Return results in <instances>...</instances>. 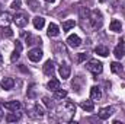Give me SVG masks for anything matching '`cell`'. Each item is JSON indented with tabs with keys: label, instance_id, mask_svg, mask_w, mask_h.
Here are the masks:
<instances>
[{
	"label": "cell",
	"instance_id": "1",
	"mask_svg": "<svg viewBox=\"0 0 125 124\" xmlns=\"http://www.w3.org/2000/svg\"><path fill=\"white\" fill-rule=\"evenodd\" d=\"M74 114H76V104L67 101V102H64V104L57 107V110H55V112L52 115V120L61 121V123H71Z\"/></svg>",
	"mask_w": 125,
	"mask_h": 124
},
{
	"label": "cell",
	"instance_id": "2",
	"mask_svg": "<svg viewBox=\"0 0 125 124\" xmlns=\"http://www.w3.org/2000/svg\"><path fill=\"white\" fill-rule=\"evenodd\" d=\"M89 19H90V25H92L93 29H100L102 28V25H103V16H102L100 10L94 9L93 12H90Z\"/></svg>",
	"mask_w": 125,
	"mask_h": 124
},
{
	"label": "cell",
	"instance_id": "3",
	"mask_svg": "<svg viewBox=\"0 0 125 124\" xmlns=\"http://www.w3.org/2000/svg\"><path fill=\"white\" fill-rule=\"evenodd\" d=\"M86 69L90 72V73H93L94 76H97V74H100L102 72H103V64L99 62V60H89L87 64H86Z\"/></svg>",
	"mask_w": 125,
	"mask_h": 124
},
{
	"label": "cell",
	"instance_id": "4",
	"mask_svg": "<svg viewBox=\"0 0 125 124\" xmlns=\"http://www.w3.org/2000/svg\"><path fill=\"white\" fill-rule=\"evenodd\" d=\"M13 22L16 24V26L23 28V26H26V24H28V15H26L25 12H18V13L13 16Z\"/></svg>",
	"mask_w": 125,
	"mask_h": 124
},
{
	"label": "cell",
	"instance_id": "5",
	"mask_svg": "<svg viewBox=\"0 0 125 124\" xmlns=\"http://www.w3.org/2000/svg\"><path fill=\"white\" fill-rule=\"evenodd\" d=\"M42 56H44V53H42V50H41L39 47H38V48H32V50L28 51V59L33 63L39 62V60L42 59Z\"/></svg>",
	"mask_w": 125,
	"mask_h": 124
},
{
	"label": "cell",
	"instance_id": "6",
	"mask_svg": "<svg viewBox=\"0 0 125 124\" xmlns=\"http://www.w3.org/2000/svg\"><path fill=\"white\" fill-rule=\"evenodd\" d=\"M44 114H45V112H44V108H42L39 104H36L31 111L28 112V115H29L31 118H35V120H36V118H42V117H44Z\"/></svg>",
	"mask_w": 125,
	"mask_h": 124
},
{
	"label": "cell",
	"instance_id": "7",
	"mask_svg": "<svg viewBox=\"0 0 125 124\" xmlns=\"http://www.w3.org/2000/svg\"><path fill=\"white\" fill-rule=\"evenodd\" d=\"M42 70H44V74L52 77V74H54V72H55V64H54V62H52V60L45 62V64L42 66Z\"/></svg>",
	"mask_w": 125,
	"mask_h": 124
},
{
	"label": "cell",
	"instance_id": "8",
	"mask_svg": "<svg viewBox=\"0 0 125 124\" xmlns=\"http://www.w3.org/2000/svg\"><path fill=\"white\" fill-rule=\"evenodd\" d=\"M3 107L9 111H19L22 108V104L19 101H7V102H3Z\"/></svg>",
	"mask_w": 125,
	"mask_h": 124
},
{
	"label": "cell",
	"instance_id": "9",
	"mask_svg": "<svg viewBox=\"0 0 125 124\" xmlns=\"http://www.w3.org/2000/svg\"><path fill=\"white\" fill-rule=\"evenodd\" d=\"M67 42H68V45H70V47H73V48H77V47H80V45H82V39H80V37H79V35H76V34L68 35Z\"/></svg>",
	"mask_w": 125,
	"mask_h": 124
},
{
	"label": "cell",
	"instance_id": "10",
	"mask_svg": "<svg viewBox=\"0 0 125 124\" xmlns=\"http://www.w3.org/2000/svg\"><path fill=\"white\" fill-rule=\"evenodd\" d=\"M112 114H114V108H112V107L100 108V111L97 112V115H99V118H100V120H108Z\"/></svg>",
	"mask_w": 125,
	"mask_h": 124
},
{
	"label": "cell",
	"instance_id": "11",
	"mask_svg": "<svg viewBox=\"0 0 125 124\" xmlns=\"http://www.w3.org/2000/svg\"><path fill=\"white\" fill-rule=\"evenodd\" d=\"M12 21H13V18H12L9 13H6V12H4V13H1V15H0V28H3V29H4V28H7V26L10 25V22H12Z\"/></svg>",
	"mask_w": 125,
	"mask_h": 124
},
{
	"label": "cell",
	"instance_id": "12",
	"mask_svg": "<svg viewBox=\"0 0 125 124\" xmlns=\"http://www.w3.org/2000/svg\"><path fill=\"white\" fill-rule=\"evenodd\" d=\"M21 51H22V44H21V41H16L15 42V51L12 53V56H10V62L15 63L19 57H21Z\"/></svg>",
	"mask_w": 125,
	"mask_h": 124
},
{
	"label": "cell",
	"instance_id": "13",
	"mask_svg": "<svg viewBox=\"0 0 125 124\" xmlns=\"http://www.w3.org/2000/svg\"><path fill=\"white\" fill-rule=\"evenodd\" d=\"M114 54L116 56V59H122L125 56V41H119V44L115 47Z\"/></svg>",
	"mask_w": 125,
	"mask_h": 124
},
{
	"label": "cell",
	"instance_id": "14",
	"mask_svg": "<svg viewBox=\"0 0 125 124\" xmlns=\"http://www.w3.org/2000/svg\"><path fill=\"white\" fill-rule=\"evenodd\" d=\"M58 72H60V76H61L62 79H68V77H70V73H71V69H70L68 64L64 63V64L60 66V70H58Z\"/></svg>",
	"mask_w": 125,
	"mask_h": 124
},
{
	"label": "cell",
	"instance_id": "15",
	"mask_svg": "<svg viewBox=\"0 0 125 124\" xmlns=\"http://www.w3.org/2000/svg\"><path fill=\"white\" fill-rule=\"evenodd\" d=\"M102 98V91H100V88L99 86H92V89H90V99L92 101H99Z\"/></svg>",
	"mask_w": 125,
	"mask_h": 124
},
{
	"label": "cell",
	"instance_id": "16",
	"mask_svg": "<svg viewBox=\"0 0 125 124\" xmlns=\"http://www.w3.org/2000/svg\"><path fill=\"white\" fill-rule=\"evenodd\" d=\"M13 86H15V80H13L12 77H4V79L1 80V88H3L4 91H10Z\"/></svg>",
	"mask_w": 125,
	"mask_h": 124
},
{
	"label": "cell",
	"instance_id": "17",
	"mask_svg": "<svg viewBox=\"0 0 125 124\" xmlns=\"http://www.w3.org/2000/svg\"><path fill=\"white\" fill-rule=\"evenodd\" d=\"M80 107H82L84 111H87V112H92L94 110V104H93V101H90V99L82 101V102H80Z\"/></svg>",
	"mask_w": 125,
	"mask_h": 124
},
{
	"label": "cell",
	"instance_id": "18",
	"mask_svg": "<svg viewBox=\"0 0 125 124\" xmlns=\"http://www.w3.org/2000/svg\"><path fill=\"white\" fill-rule=\"evenodd\" d=\"M32 22H33L35 29H42L44 25H45V19H44L42 16H35V18L32 19Z\"/></svg>",
	"mask_w": 125,
	"mask_h": 124
},
{
	"label": "cell",
	"instance_id": "19",
	"mask_svg": "<svg viewBox=\"0 0 125 124\" xmlns=\"http://www.w3.org/2000/svg\"><path fill=\"white\" fill-rule=\"evenodd\" d=\"M21 112H18V111H12L10 114H7V117H6V121L7 123H15V121H19L21 120Z\"/></svg>",
	"mask_w": 125,
	"mask_h": 124
},
{
	"label": "cell",
	"instance_id": "20",
	"mask_svg": "<svg viewBox=\"0 0 125 124\" xmlns=\"http://www.w3.org/2000/svg\"><path fill=\"white\" fill-rule=\"evenodd\" d=\"M109 29L114 32H121L122 31V24L118 21V19H112L111 25H109Z\"/></svg>",
	"mask_w": 125,
	"mask_h": 124
},
{
	"label": "cell",
	"instance_id": "21",
	"mask_svg": "<svg viewBox=\"0 0 125 124\" xmlns=\"http://www.w3.org/2000/svg\"><path fill=\"white\" fill-rule=\"evenodd\" d=\"M94 53L99 54V56H102V57H108V56H109V50H108V47H105V45H97V47L94 48Z\"/></svg>",
	"mask_w": 125,
	"mask_h": 124
},
{
	"label": "cell",
	"instance_id": "22",
	"mask_svg": "<svg viewBox=\"0 0 125 124\" xmlns=\"http://www.w3.org/2000/svg\"><path fill=\"white\" fill-rule=\"evenodd\" d=\"M47 34H48V37H57V35L60 34V29H58V26H57L55 24H50Z\"/></svg>",
	"mask_w": 125,
	"mask_h": 124
},
{
	"label": "cell",
	"instance_id": "23",
	"mask_svg": "<svg viewBox=\"0 0 125 124\" xmlns=\"http://www.w3.org/2000/svg\"><path fill=\"white\" fill-rule=\"evenodd\" d=\"M48 89H50V91H57V89H60V80H58V79H51V80L48 82Z\"/></svg>",
	"mask_w": 125,
	"mask_h": 124
},
{
	"label": "cell",
	"instance_id": "24",
	"mask_svg": "<svg viewBox=\"0 0 125 124\" xmlns=\"http://www.w3.org/2000/svg\"><path fill=\"white\" fill-rule=\"evenodd\" d=\"M76 26V22L73 21V19H70V21H65V22H62V31H70L71 28H74Z\"/></svg>",
	"mask_w": 125,
	"mask_h": 124
},
{
	"label": "cell",
	"instance_id": "25",
	"mask_svg": "<svg viewBox=\"0 0 125 124\" xmlns=\"http://www.w3.org/2000/svg\"><path fill=\"white\" fill-rule=\"evenodd\" d=\"M23 35L26 37V42H28L29 45H32V44H38V42L41 44V38H36V37H32L31 34H28V35H26V34H23Z\"/></svg>",
	"mask_w": 125,
	"mask_h": 124
},
{
	"label": "cell",
	"instance_id": "26",
	"mask_svg": "<svg viewBox=\"0 0 125 124\" xmlns=\"http://www.w3.org/2000/svg\"><path fill=\"white\" fill-rule=\"evenodd\" d=\"M55 53H57L58 56H61V54H67V50H65V47H64L62 42H57V44H55Z\"/></svg>",
	"mask_w": 125,
	"mask_h": 124
},
{
	"label": "cell",
	"instance_id": "27",
	"mask_svg": "<svg viewBox=\"0 0 125 124\" xmlns=\"http://www.w3.org/2000/svg\"><path fill=\"white\" fill-rule=\"evenodd\" d=\"M67 96V91H64V89H57V91H54V98L55 99H64Z\"/></svg>",
	"mask_w": 125,
	"mask_h": 124
},
{
	"label": "cell",
	"instance_id": "28",
	"mask_svg": "<svg viewBox=\"0 0 125 124\" xmlns=\"http://www.w3.org/2000/svg\"><path fill=\"white\" fill-rule=\"evenodd\" d=\"M111 70H112V73H121V72H122V64L114 62L111 64Z\"/></svg>",
	"mask_w": 125,
	"mask_h": 124
},
{
	"label": "cell",
	"instance_id": "29",
	"mask_svg": "<svg viewBox=\"0 0 125 124\" xmlns=\"http://www.w3.org/2000/svg\"><path fill=\"white\" fill-rule=\"evenodd\" d=\"M80 16H82L83 19L89 18V16H90V12H89V9H87V7H80Z\"/></svg>",
	"mask_w": 125,
	"mask_h": 124
},
{
	"label": "cell",
	"instance_id": "30",
	"mask_svg": "<svg viewBox=\"0 0 125 124\" xmlns=\"http://www.w3.org/2000/svg\"><path fill=\"white\" fill-rule=\"evenodd\" d=\"M26 1H28V6L31 7L32 10H36V9L39 7V3H38L36 0H26Z\"/></svg>",
	"mask_w": 125,
	"mask_h": 124
},
{
	"label": "cell",
	"instance_id": "31",
	"mask_svg": "<svg viewBox=\"0 0 125 124\" xmlns=\"http://www.w3.org/2000/svg\"><path fill=\"white\" fill-rule=\"evenodd\" d=\"M3 37H6V38H10V37H13V31L7 26L4 31H3Z\"/></svg>",
	"mask_w": 125,
	"mask_h": 124
},
{
	"label": "cell",
	"instance_id": "32",
	"mask_svg": "<svg viewBox=\"0 0 125 124\" xmlns=\"http://www.w3.org/2000/svg\"><path fill=\"white\" fill-rule=\"evenodd\" d=\"M42 101H44V104H45L48 108H52V102H51V99H50L48 96H44V98H42Z\"/></svg>",
	"mask_w": 125,
	"mask_h": 124
},
{
	"label": "cell",
	"instance_id": "33",
	"mask_svg": "<svg viewBox=\"0 0 125 124\" xmlns=\"http://www.w3.org/2000/svg\"><path fill=\"white\" fill-rule=\"evenodd\" d=\"M12 9H15V10H18V9H21V0H13V3H12V6H10Z\"/></svg>",
	"mask_w": 125,
	"mask_h": 124
},
{
	"label": "cell",
	"instance_id": "34",
	"mask_svg": "<svg viewBox=\"0 0 125 124\" xmlns=\"http://www.w3.org/2000/svg\"><path fill=\"white\" fill-rule=\"evenodd\" d=\"M86 59H87V54H86V53H80V54L77 56V62H79V63L84 62Z\"/></svg>",
	"mask_w": 125,
	"mask_h": 124
},
{
	"label": "cell",
	"instance_id": "35",
	"mask_svg": "<svg viewBox=\"0 0 125 124\" xmlns=\"http://www.w3.org/2000/svg\"><path fill=\"white\" fill-rule=\"evenodd\" d=\"M3 118V111H1V108H0V120Z\"/></svg>",
	"mask_w": 125,
	"mask_h": 124
},
{
	"label": "cell",
	"instance_id": "36",
	"mask_svg": "<svg viewBox=\"0 0 125 124\" xmlns=\"http://www.w3.org/2000/svg\"><path fill=\"white\" fill-rule=\"evenodd\" d=\"M1 63H3V57H1V54H0V66H1Z\"/></svg>",
	"mask_w": 125,
	"mask_h": 124
},
{
	"label": "cell",
	"instance_id": "37",
	"mask_svg": "<svg viewBox=\"0 0 125 124\" xmlns=\"http://www.w3.org/2000/svg\"><path fill=\"white\" fill-rule=\"evenodd\" d=\"M45 1H48V3H54L55 0H45Z\"/></svg>",
	"mask_w": 125,
	"mask_h": 124
},
{
	"label": "cell",
	"instance_id": "38",
	"mask_svg": "<svg viewBox=\"0 0 125 124\" xmlns=\"http://www.w3.org/2000/svg\"><path fill=\"white\" fill-rule=\"evenodd\" d=\"M99 1H102V3H103V1H106V0H99Z\"/></svg>",
	"mask_w": 125,
	"mask_h": 124
}]
</instances>
